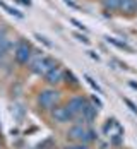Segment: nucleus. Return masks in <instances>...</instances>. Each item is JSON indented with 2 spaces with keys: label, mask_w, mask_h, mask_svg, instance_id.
I'll return each instance as SVG.
<instances>
[{
  "label": "nucleus",
  "mask_w": 137,
  "mask_h": 149,
  "mask_svg": "<svg viewBox=\"0 0 137 149\" xmlns=\"http://www.w3.org/2000/svg\"><path fill=\"white\" fill-rule=\"evenodd\" d=\"M29 65H31V70L34 72V74H38V75H43L45 77L57 63H55V60L51 58V57H48V55H43V52L41 53H38L34 58H31L29 62Z\"/></svg>",
  "instance_id": "obj_1"
},
{
  "label": "nucleus",
  "mask_w": 137,
  "mask_h": 149,
  "mask_svg": "<svg viewBox=\"0 0 137 149\" xmlns=\"http://www.w3.org/2000/svg\"><path fill=\"white\" fill-rule=\"evenodd\" d=\"M60 100V93L57 89H43L38 94V104L43 110H53Z\"/></svg>",
  "instance_id": "obj_2"
},
{
  "label": "nucleus",
  "mask_w": 137,
  "mask_h": 149,
  "mask_svg": "<svg viewBox=\"0 0 137 149\" xmlns=\"http://www.w3.org/2000/svg\"><path fill=\"white\" fill-rule=\"evenodd\" d=\"M31 55H33V48L26 40H19L17 45L14 48V58L17 60V63L24 65L31 62Z\"/></svg>",
  "instance_id": "obj_3"
},
{
  "label": "nucleus",
  "mask_w": 137,
  "mask_h": 149,
  "mask_svg": "<svg viewBox=\"0 0 137 149\" xmlns=\"http://www.w3.org/2000/svg\"><path fill=\"white\" fill-rule=\"evenodd\" d=\"M89 103L84 96H74V98H70L69 100V103H67V108L70 110V113L74 115V120L81 118V115H82V111H84V108H86V104Z\"/></svg>",
  "instance_id": "obj_4"
},
{
  "label": "nucleus",
  "mask_w": 137,
  "mask_h": 149,
  "mask_svg": "<svg viewBox=\"0 0 137 149\" xmlns=\"http://www.w3.org/2000/svg\"><path fill=\"white\" fill-rule=\"evenodd\" d=\"M51 117L55 122L58 123H67V122H72L74 120V115L70 113V110L67 106H55L51 110Z\"/></svg>",
  "instance_id": "obj_5"
},
{
  "label": "nucleus",
  "mask_w": 137,
  "mask_h": 149,
  "mask_svg": "<svg viewBox=\"0 0 137 149\" xmlns=\"http://www.w3.org/2000/svg\"><path fill=\"white\" fill-rule=\"evenodd\" d=\"M86 132H88V129H86L82 123H76V125H72V127L67 130V137H69L70 141H74V142H82V144H84Z\"/></svg>",
  "instance_id": "obj_6"
},
{
  "label": "nucleus",
  "mask_w": 137,
  "mask_h": 149,
  "mask_svg": "<svg viewBox=\"0 0 137 149\" xmlns=\"http://www.w3.org/2000/svg\"><path fill=\"white\" fill-rule=\"evenodd\" d=\"M63 75H65L63 69L58 67V65H55V67H53V69L45 75V81L48 82V84H58V82L63 81Z\"/></svg>",
  "instance_id": "obj_7"
},
{
  "label": "nucleus",
  "mask_w": 137,
  "mask_h": 149,
  "mask_svg": "<svg viewBox=\"0 0 137 149\" xmlns=\"http://www.w3.org/2000/svg\"><path fill=\"white\" fill-rule=\"evenodd\" d=\"M96 115H98V108H96L92 103H88L79 120H84L86 123H92V122L96 120Z\"/></svg>",
  "instance_id": "obj_8"
},
{
  "label": "nucleus",
  "mask_w": 137,
  "mask_h": 149,
  "mask_svg": "<svg viewBox=\"0 0 137 149\" xmlns=\"http://www.w3.org/2000/svg\"><path fill=\"white\" fill-rule=\"evenodd\" d=\"M9 48H10V41L5 38V34L2 33L0 34V58H3L5 57V53L9 52Z\"/></svg>",
  "instance_id": "obj_9"
},
{
  "label": "nucleus",
  "mask_w": 137,
  "mask_h": 149,
  "mask_svg": "<svg viewBox=\"0 0 137 149\" xmlns=\"http://www.w3.org/2000/svg\"><path fill=\"white\" fill-rule=\"evenodd\" d=\"M106 41H108V43H111L113 46H117V48H120V50H125V52H134V50H132V46H129L125 41H118L117 38H110V36H108Z\"/></svg>",
  "instance_id": "obj_10"
},
{
  "label": "nucleus",
  "mask_w": 137,
  "mask_h": 149,
  "mask_svg": "<svg viewBox=\"0 0 137 149\" xmlns=\"http://www.w3.org/2000/svg\"><path fill=\"white\" fill-rule=\"evenodd\" d=\"M120 9H122L123 12H134L137 9V2L136 0H122Z\"/></svg>",
  "instance_id": "obj_11"
},
{
  "label": "nucleus",
  "mask_w": 137,
  "mask_h": 149,
  "mask_svg": "<svg viewBox=\"0 0 137 149\" xmlns=\"http://www.w3.org/2000/svg\"><path fill=\"white\" fill-rule=\"evenodd\" d=\"M0 7H2L5 12H9L10 15H15V17H19V19H22V17H24V15H22V12H19L17 9L10 7V5H7V3H5V2H2V0H0Z\"/></svg>",
  "instance_id": "obj_12"
},
{
  "label": "nucleus",
  "mask_w": 137,
  "mask_h": 149,
  "mask_svg": "<svg viewBox=\"0 0 137 149\" xmlns=\"http://www.w3.org/2000/svg\"><path fill=\"white\" fill-rule=\"evenodd\" d=\"M120 3H122V0H103V7L106 10H117V9H120Z\"/></svg>",
  "instance_id": "obj_13"
},
{
  "label": "nucleus",
  "mask_w": 137,
  "mask_h": 149,
  "mask_svg": "<svg viewBox=\"0 0 137 149\" xmlns=\"http://www.w3.org/2000/svg\"><path fill=\"white\" fill-rule=\"evenodd\" d=\"M84 77H86V81H88V84H89V86H91L92 89H94L96 93H98V94H103V89L99 88V84H98V82H96L94 79H91L89 75H84Z\"/></svg>",
  "instance_id": "obj_14"
},
{
  "label": "nucleus",
  "mask_w": 137,
  "mask_h": 149,
  "mask_svg": "<svg viewBox=\"0 0 137 149\" xmlns=\"http://www.w3.org/2000/svg\"><path fill=\"white\" fill-rule=\"evenodd\" d=\"M12 115H15L17 118L21 120L24 117V106H22V104H15L14 108H12Z\"/></svg>",
  "instance_id": "obj_15"
},
{
  "label": "nucleus",
  "mask_w": 137,
  "mask_h": 149,
  "mask_svg": "<svg viewBox=\"0 0 137 149\" xmlns=\"http://www.w3.org/2000/svg\"><path fill=\"white\" fill-rule=\"evenodd\" d=\"M96 132L92 130V129H88V132H86V139H84V144H89V142H92V141H96Z\"/></svg>",
  "instance_id": "obj_16"
},
{
  "label": "nucleus",
  "mask_w": 137,
  "mask_h": 149,
  "mask_svg": "<svg viewBox=\"0 0 137 149\" xmlns=\"http://www.w3.org/2000/svg\"><path fill=\"white\" fill-rule=\"evenodd\" d=\"M123 103L127 104L129 108H130V111H134V113H137V104L134 103V101H130L129 98H123Z\"/></svg>",
  "instance_id": "obj_17"
},
{
  "label": "nucleus",
  "mask_w": 137,
  "mask_h": 149,
  "mask_svg": "<svg viewBox=\"0 0 137 149\" xmlns=\"http://www.w3.org/2000/svg\"><path fill=\"white\" fill-rule=\"evenodd\" d=\"M34 36H36V40H38V41H41V43H43V45L45 46H48V48H51V43H50V41H48V40H46L45 36H41V34H34Z\"/></svg>",
  "instance_id": "obj_18"
},
{
  "label": "nucleus",
  "mask_w": 137,
  "mask_h": 149,
  "mask_svg": "<svg viewBox=\"0 0 137 149\" xmlns=\"http://www.w3.org/2000/svg\"><path fill=\"white\" fill-rule=\"evenodd\" d=\"M65 149H88V144L79 142V144H74V146H67Z\"/></svg>",
  "instance_id": "obj_19"
},
{
  "label": "nucleus",
  "mask_w": 137,
  "mask_h": 149,
  "mask_svg": "<svg viewBox=\"0 0 137 149\" xmlns=\"http://www.w3.org/2000/svg\"><path fill=\"white\" fill-rule=\"evenodd\" d=\"M70 22H72V24H74V26H77V28H79V29H82V31H88V29H86V26H84V24H82V22H79V21H77V19H70Z\"/></svg>",
  "instance_id": "obj_20"
},
{
  "label": "nucleus",
  "mask_w": 137,
  "mask_h": 149,
  "mask_svg": "<svg viewBox=\"0 0 137 149\" xmlns=\"http://www.w3.org/2000/svg\"><path fill=\"white\" fill-rule=\"evenodd\" d=\"M63 2H65V3H67L69 7H72V9H77V10L81 9V5H79V3H76L74 0H63Z\"/></svg>",
  "instance_id": "obj_21"
},
{
  "label": "nucleus",
  "mask_w": 137,
  "mask_h": 149,
  "mask_svg": "<svg viewBox=\"0 0 137 149\" xmlns=\"http://www.w3.org/2000/svg\"><path fill=\"white\" fill-rule=\"evenodd\" d=\"M74 36H76V38H77V40H79V41H82L84 45H88V43H89V40H88L86 36H82V34H79V33H76Z\"/></svg>",
  "instance_id": "obj_22"
},
{
  "label": "nucleus",
  "mask_w": 137,
  "mask_h": 149,
  "mask_svg": "<svg viewBox=\"0 0 137 149\" xmlns=\"http://www.w3.org/2000/svg\"><path fill=\"white\" fill-rule=\"evenodd\" d=\"M92 104H96L98 108H103V101H101L98 96H92Z\"/></svg>",
  "instance_id": "obj_23"
},
{
  "label": "nucleus",
  "mask_w": 137,
  "mask_h": 149,
  "mask_svg": "<svg viewBox=\"0 0 137 149\" xmlns=\"http://www.w3.org/2000/svg\"><path fill=\"white\" fill-rule=\"evenodd\" d=\"M67 77H70V82H72V84H77V79H76V75L72 74V72H70V70H69V72H67Z\"/></svg>",
  "instance_id": "obj_24"
},
{
  "label": "nucleus",
  "mask_w": 137,
  "mask_h": 149,
  "mask_svg": "<svg viewBox=\"0 0 137 149\" xmlns=\"http://www.w3.org/2000/svg\"><path fill=\"white\" fill-rule=\"evenodd\" d=\"M88 53H89V57H91V58H94V60H99V55H96L94 52H88Z\"/></svg>",
  "instance_id": "obj_25"
},
{
  "label": "nucleus",
  "mask_w": 137,
  "mask_h": 149,
  "mask_svg": "<svg viewBox=\"0 0 137 149\" xmlns=\"http://www.w3.org/2000/svg\"><path fill=\"white\" fill-rule=\"evenodd\" d=\"M129 84H130V88H134V89H137V84H136V82H129Z\"/></svg>",
  "instance_id": "obj_26"
},
{
  "label": "nucleus",
  "mask_w": 137,
  "mask_h": 149,
  "mask_svg": "<svg viewBox=\"0 0 137 149\" xmlns=\"http://www.w3.org/2000/svg\"><path fill=\"white\" fill-rule=\"evenodd\" d=\"M2 33H3V31H0V34H2Z\"/></svg>",
  "instance_id": "obj_27"
},
{
  "label": "nucleus",
  "mask_w": 137,
  "mask_h": 149,
  "mask_svg": "<svg viewBox=\"0 0 137 149\" xmlns=\"http://www.w3.org/2000/svg\"><path fill=\"white\" fill-rule=\"evenodd\" d=\"M136 2H137V0H136Z\"/></svg>",
  "instance_id": "obj_28"
},
{
  "label": "nucleus",
  "mask_w": 137,
  "mask_h": 149,
  "mask_svg": "<svg viewBox=\"0 0 137 149\" xmlns=\"http://www.w3.org/2000/svg\"><path fill=\"white\" fill-rule=\"evenodd\" d=\"M122 149H123V148H122Z\"/></svg>",
  "instance_id": "obj_29"
}]
</instances>
